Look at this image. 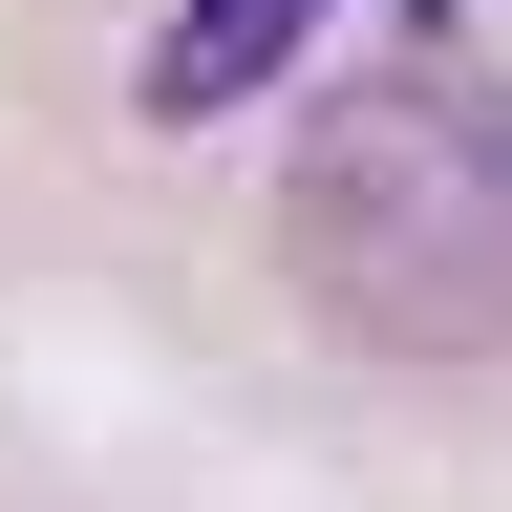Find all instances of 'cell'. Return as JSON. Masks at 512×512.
Here are the masks:
<instances>
[{
	"instance_id": "obj_1",
	"label": "cell",
	"mask_w": 512,
	"mask_h": 512,
	"mask_svg": "<svg viewBox=\"0 0 512 512\" xmlns=\"http://www.w3.org/2000/svg\"><path fill=\"white\" fill-rule=\"evenodd\" d=\"M278 256L363 363H512V86L491 64H384L299 128Z\"/></svg>"
},
{
	"instance_id": "obj_2",
	"label": "cell",
	"mask_w": 512,
	"mask_h": 512,
	"mask_svg": "<svg viewBox=\"0 0 512 512\" xmlns=\"http://www.w3.org/2000/svg\"><path fill=\"white\" fill-rule=\"evenodd\" d=\"M299 22H320V0H171V22H150V64H128V86H150V128H214V107H235Z\"/></svg>"
}]
</instances>
